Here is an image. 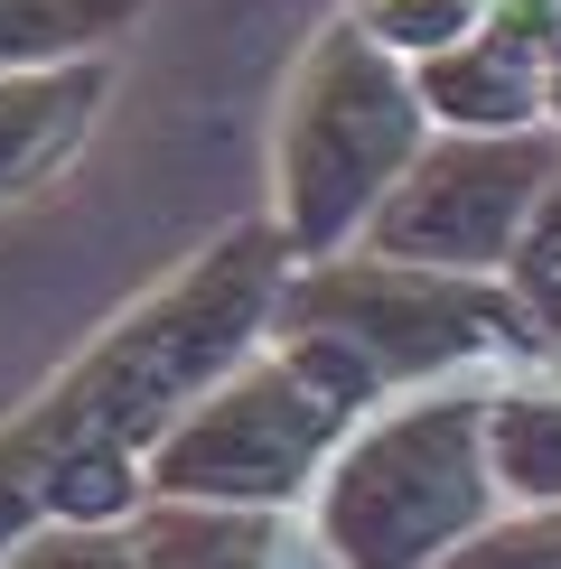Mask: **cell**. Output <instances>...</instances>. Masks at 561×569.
<instances>
[{"label": "cell", "mask_w": 561, "mask_h": 569, "mask_svg": "<svg viewBox=\"0 0 561 569\" xmlns=\"http://www.w3.org/2000/svg\"><path fill=\"white\" fill-rule=\"evenodd\" d=\"M486 458L505 505H561V355L486 383Z\"/></svg>", "instance_id": "obj_8"}, {"label": "cell", "mask_w": 561, "mask_h": 569, "mask_svg": "<svg viewBox=\"0 0 561 569\" xmlns=\"http://www.w3.org/2000/svg\"><path fill=\"white\" fill-rule=\"evenodd\" d=\"M440 569H561V505H505L496 523Z\"/></svg>", "instance_id": "obj_13"}, {"label": "cell", "mask_w": 561, "mask_h": 569, "mask_svg": "<svg viewBox=\"0 0 561 569\" xmlns=\"http://www.w3.org/2000/svg\"><path fill=\"white\" fill-rule=\"evenodd\" d=\"M140 10L150 0H0V76L112 57V38H131Z\"/></svg>", "instance_id": "obj_11"}, {"label": "cell", "mask_w": 561, "mask_h": 569, "mask_svg": "<svg viewBox=\"0 0 561 569\" xmlns=\"http://www.w3.org/2000/svg\"><path fill=\"white\" fill-rule=\"evenodd\" d=\"M280 513H225V505H140L131 560L140 569H272Z\"/></svg>", "instance_id": "obj_10"}, {"label": "cell", "mask_w": 561, "mask_h": 569, "mask_svg": "<svg viewBox=\"0 0 561 569\" xmlns=\"http://www.w3.org/2000/svg\"><path fill=\"white\" fill-rule=\"evenodd\" d=\"M0 569H140V560H131V523H47Z\"/></svg>", "instance_id": "obj_14"}, {"label": "cell", "mask_w": 561, "mask_h": 569, "mask_svg": "<svg viewBox=\"0 0 561 569\" xmlns=\"http://www.w3.org/2000/svg\"><path fill=\"white\" fill-rule=\"evenodd\" d=\"M496 383V373H486ZM486 383H431L365 411L309 495L318 560L337 569H440L505 513L486 458Z\"/></svg>", "instance_id": "obj_3"}, {"label": "cell", "mask_w": 561, "mask_h": 569, "mask_svg": "<svg viewBox=\"0 0 561 569\" xmlns=\"http://www.w3.org/2000/svg\"><path fill=\"white\" fill-rule=\"evenodd\" d=\"M272 337L299 365H318L356 411H384L393 392L486 383V373L543 365V337H533L514 280L421 271V262H384V252L291 262Z\"/></svg>", "instance_id": "obj_2"}, {"label": "cell", "mask_w": 561, "mask_h": 569, "mask_svg": "<svg viewBox=\"0 0 561 569\" xmlns=\"http://www.w3.org/2000/svg\"><path fill=\"white\" fill-rule=\"evenodd\" d=\"M104 103H112V57L0 76V206H29L38 187H57L76 169Z\"/></svg>", "instance_id": "obj_7"}, {"label": "cell", "mask_w": 561, "mask_h": 569, "mask_svg": "<svg viewBox=\"0 0 561 569\" xmlns=\"http://www.w3.org/2000/svg\"><path fill=\"white\" fill-rule=\"evenodd\" d=\"M478 38L496 47L505 66H524V76L543 84V76H552V57H561V0H486Z\"/></svg>", "instance_id": "obj_15"}, {"label": "cell", "mask_w": 561, "mask_h": 569, "mask_svg": "<svg viewBox=\"0 0 561 569\" xmlns=\"http://www.w3.org/2000/svg\"><path fill=\"white\" fill-rule=\"evenodd\" d=\"M346 19H356V29L384 47V57L431 66V57H450V47L478 38L486 0H346Z\"/></svg>", "instance_id": "obj_12"}, {"label": "cell", "mask_w": 561, "mask_h": 569, "mask_svg": "<svg viewBox=\"0 0 561 569\" xmlns=\"http://www.w3.org/2000/svg\"><path fill=\"white\" fill-rule=\"evenodd\" d=\"M421 140H431V112L412 66L384 57L346 10L318 19L272 112V233L291 243V262L356 252L374 206L421 159Z\"/></svg>", "instance_id": "obj_4"}, {"label": "cell", "mask_w": 561, "mask_h": 569, "mask_svg": "<svg viewBox=\"0 0 561 569\" xmlns=\"http://www.w3.org/2000/svg\"><path fill=\"white\" fill-rule=\"evenodd\" d=\"M533 318V337H543V355H561V280H533V290H514Z\"/></svg>", "instance_id": "obj_17"}, {"label": "cell", "mask_w": 561, "mask_h": 569, "mask_svg": "<svg viewBox=\"0 0 561 569\" xmlns=\"http://www.w3.org/2000/svg\"><path fill=\"white\" fill-rule=\"evenodd\" d=\"M561 169V131H431L421 159L403 169L384 206H374L365 243L384 262H421V271H468V280H505L524 252V224L543 206V187Z\"/></svg>", "instance_id": "obj_6"}, {"label": "cell", "mask_w": 561, "mask_h": 569, "mask_svg": "<svg viewBox=\"0 0 561 569\" xmlns=\"http://www.w3.org/2000/svg\"><path fill=\"white\" fill-rule=\"evenodd\" d=\"M280 280L291 243L272 233V216L225 224L197 262H178L140 308H122L38 401H19L0 420V560L47 523H131L150 505L140 486L150 439L272 337Z\"/></svg>", "instance_id": "obj_1"}, {"label": "cell", "mask_w": 561, "mask_h": 569, "mask_svg": "<svg viewBox=\"0 0 561 569\" xmlns=\"http://www.w3.org/2000/svg\"><path fill=\"white\" fill-rule=\"evenodd\" d=\"M421 84V112H431V131H533L543 122V84L524 76V66H505L486 38L450 47V57L412 66Z\"/></svg>", "instance_id": "obj_9"}, {"label": "cell", "mask_w": 561, "mask_h": 569, "mask_svg": "<svg viewBox=\"0 0 561 569\" xmlns=\"http://www.w3.org/2000/svg\"><path fill=\"white\" fill-rule=\"evenodd\" d=\"M356 401L263 337L244 365H225L140 458L150 505H225V513H299L327 477V458L356 430Z\"/></svg>", "instance_id": "obj_5"}, {"label": "cell", "mask_w": 561, "mask_h": 569, "mask_svg": "<svg viewBox=\"0 0 561 569\" xmlns=\"http://www.w3.org/2000/svg\"><path fill=\"white\" fill-rule=\"evenodd\" d=\"M514 290H533V280H561V169L543 187V206H533V224H524V252H514Z\"/></svg>", "instance_id": "obj_16"}, {"label": "cell", "mask_w": 561, "mask_h": 569, "mask_svg": "<svg viewBox=\"0 0 561 569\" xmlns=\"http://www.w3.org/2000/svg\"><path fill=\"white\" fill-rule=\"evenodd\" d=\"M543 122L561 131V57H552V76H543Z\"/></svg>", "instance_id": "obj_18"}]
</instances>
